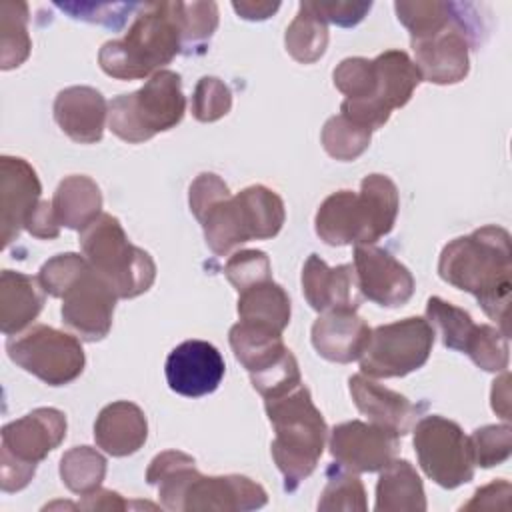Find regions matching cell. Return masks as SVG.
<instances>
[{"label": "cell", "instance_id": "6da1fadb", "mask_svg": "<svg viewBox=\"0 0 512 512\" xmlns=\"http://www.w3.org/2000/svg\"><path fill=\"white\" fill-rule=\"evenodd\" d=\"M438 274L454 288L470 292L484 314L510 338L512 244L508 230L488 224L454 238L440 252Z\"/></svg>", "mask_w": 512, "mask_h": 512}, {"label": "cell", "instance_id": "7a4b0ae2", "mask_svg": "<svg viewBox=\"0 0 512 512\" xmlns=\"http://www.w3.org/2000/svg\"><path fill=\"white\" fill-rule=\"evenodd\" d=\"M398 208L396 184L384 174H368L360 182V192L330 194L314 216V228L330 246L374 244L394 228Z\"/></svg>", "mask_w": 512, "mask_h": 512}, {"label": "cell", "instance_id": "3957f363", "mask_svg": "<svg viewBox=\"0 0 512 512\" xmlns=\"http://www.w3.org/2000/svg\"><path fill=\"white\" fill-rule=\"evenodd\" d=\"M264 408L276 432L270 446L272 458L284 476V490L294 492L316 470L328 438V426L304 384L264 400Z\"/></svg>", "mask_w": 512, "mask_h": 512}, {"label": "cell", "instance_id": "277c9868", "mask_svg": "<svg viewBox=\"0 0 512 512\" xmlns=\"http://www.w3.org/2000/svg\"><path fill=\"white\" fill-rule=\"evenodd\" d=\"M182 52V34L172 2L140 4L128 32L108 40L98 52L104 74L116 80H138L156 74Z\"/></svg>", "mask_w": 512, "mask_h": 512}, {"label": "cell", "instance_id": "5b68a950", "mask_svg": "<svg viewBox=\"0 0 512 512\" xmlns=\"http://www.w3.org/2000/svg\"><path fill=\"white\" fill-rule=\"evenodd\" d=\"M80 250L118 298H136L156 280L152 256L128 240L120 220L112 214L102 212L80 232Z\"/></svg>", "mask_w": 512, "mask_h": 512}, {"label": "cell", "instance_id": "8992f818", "mask_svg": "<svg viewBox=\"0 0 512 512\" xmlns=\"http://www.w3.org/2000/svg\"><path fill=\"white\" fill-rule=\"evenodd\" d=\"M186 112L182 78L174 70H158L142 88L108 102V128L120 140L140 144L180 124Z\"/></svg>", "mask_w": 512, "mask_h": 512}, {"label": "cell", "instance_id": "52a82bcc", "mask_svg": "<svg viewBox=\"0 0 512 512\" xmlns=\"http://www.w3.org/2000/svg\"><path fill=\"white\" fill-rule=\"evenodd\" d=\"M10 360L48 386L74 382L86 364L80 340L46 324H36L6 340Z\"/></svg>", "mask_w": 512, "mask_h": 512}, {"label": "cell", "instance_id": "ba28073f", "mask_svg": "<svg viewBox=\"0 0 512 512\" xmlns=\"http://www.w3.org/2000/svg\"><path fill=\"white\" fill-rule=\"evenodd\" d=\"M434 336L428 320L420 316L376 326L360 356V372L370 378H402L426 364Z\"/></svg>", "mask_w": 512, "mask_h": 512}, {"label": "cell", "instance_id": "9c48e42d", "mask_svg": "<svg viewBox=\"0 0 512 512\" xmlns=\"http://www.w3.org/2000/svg\"><path fill=\"white\" fill-rule=\"evenodd\" d=\"M414 450L424 474L442 488H458L474 478L470 436L444 416H424L414 424Z\"/></svg>", "mask_w": 512, "mask_h": 512}, {"label": "cell", "instance_id": "30bf717a", "mask_svg": "<svg viewBox=\"0 0 512 512\" xmlns=\"http://www.w3.org/2000/svg\"><path fill=\"white\" fill-rule=\"evenodd\" d=\"M378 74V90L374 102L346 100L340 104V114L368 130L382 128L394 108H402L412 98L416 86L422 82L420 72L404 50H386L374 58Z\"/></svg>", "mask_w": 512, "mask_h": 512}, {"label": "cell", "instance_id": "8fae6325", "mask_svg": "<svg viewBox=\"0 0 512 512\" xmlns=\"http://www.w3.org/2000/svg\"><path fill=\"white\" fill-rule=\"evenodd\" d=\"M464 6L458 4L456 16L442 30L410 40L414 50V64L420 78L432 84H456L468 76L470 46L474 32L462 14Z\"/></svg>", "mask_w": 512, "mask_h": 512}, {"label": "cell", "instance_id": "7c38bea8", "mask_svg": "<svg viewBox=\"0 0 512 512\" xmlns=\"http://www.w3.org/2000/svg\"><path fill=\"white\" fill-rule=\"evenodd\" d=\"M328 448L336 464L354 474L380 472L396 456L400 436L372 422L350 420L332 428Z\"/></svg>", "mask_w": 512, "mask_h": 512}, {"label": "cell", "instance_id": "4fadbf2b", "mask_svg": "<svg viewBox=\"0 0 512 512\" xmlns=\"http://www.w3.org/2000/svg\"><path fill=\"white\" fill-rule=\"evenodd\" d=\"M118 296L88 268L62 296V322L82 340L98 342L108 336Z\"/></svg>", "mask_w": 512, "mask_h": 512}, {"label": "cell", "instance_id": "5bb4252c", "mask_svg": "<svg viewBox=\"0 0 512 512\" xmlns=\"http://www.w3.org/2000/svg\"><path fill=\"white\" fill-rule=\"evenodd\" d=\"M352 266L360 294L378 306L398 308L414 294L412 272L384 248L374 244L354 246Z\"/></svg>", "mask_w": 512, "mask_h": 512}, {"label": "cell", "instance_id": "9a60e30c", "mask_svg": "<svg viewBox=\"0 0 512 512\" xmlns=\"http://www.w3.org/2000/svg\"><path fill=\"white\" fill-rule=\"evenodd\" d=\"M224 358L216 346L206 340H186L166 358L168 386L188 398L212 394L224 378Z\"/></svg>", "mask_w": 512, "mask_h": 512}, {"label": "cell", "instance_id": "2e32d148", "mask_svg": "<svg viewBox=\"0 0 512 512\" xmlns=\"http://www.w3.org/2000/svg\"><path fill=\"white\" fill-rule=\"evenodd\" d=\"M66 416L56 408H36L2 426L0 452L24 462H42L66 438Z\"/></svg>", "mask_w": 512, "mask_h": 512}, {"label": "cell", "instance_id": "e0dca14e", "mask_svg": "<svg viewBox=\"0 0 512 512\" xmlns=\"http://www.w3.org/2000/svg\"><path fill=\"white\" fill-rule=\"evenodd\" d=\"M42 184L36 170L18 156L0 158V240L2 248L20 236L26 218L40 202Z\"/></svg>", "mask_w": 512, "mask_h": 512}, {"label": "cell", "instance_id": "ac0fdd59", "mask_svg": "<svg viewBox=\"0 0 512 512\" xmlns=\"http://www.w3.org/2000/svg\"><path fill=\"white\" fill-rule=\"evenodd\" d=\"M268 502L266 490L248 476H194L184 492L182 510L186 512H244L258 510Z\"/></svg>", "mask_w": 512, "mask_h": 512}, {"label": "cell", "instance_id": "d6986e66", "mask_svg": "<svg viewBox=\"0 0 512 512\" xmlns=\"http://www.w3.org/2000/svg\"><path fill=\"white\" fill-rule=\"evenodd\" d=\"M302 292L316 312L358 310L362 294L352 264L330 268L318 254H310L302 268Z\"/></svg>", "mask_w": 512, "mask_h": 512}, {"label": "cell", "instance_id": "ffe728a7", "mask_svg": "<svg viewBox=\"0 0 512 512\" xmlns=\"http://www.w3.org/2000/svg\"><path fill=\"white\" fill-rule=\"evenodd\" d=\"M350 396L360 410L368 418V422L378 424L400 438L406 436L414 424L418 422L420 410L424 406L410 402L400 392H394L378 382H374L366 374H354L348 380Z\"/></svg>", "mask_w": 512, "mask_h": 512}, {"label": "cell", "instance_id": "44dd1931", "mask_svg": "<svg viewBox=\"0 0 512 512\" xmlns=\"http://www.w3.org/2000/svg\"><path fill=\"white\" fill-rule=\"evenodd\" d=\"M54 120L62 132L78 144L102 140L108 120V102L92 86H68L54 100Z\"/></svg>", "mask_w": 512, "mask_h": 512}, {"label": "cell", "instance_id": "7402d4cb", "mask_svg": "<svg viewBox=\"0 0 512 512\" xmlns=\"http://www.w3.org/2000/svg\"><path fill=\"white\" fill-rule=\"evenodd\" d=\"M370 326L356 310L322 312L312 324V346L328 362L350 364L360 360L370 340Z\"/></svg>", "mask_w": 512, "mask_h": 512}, {"label": "cell", "instance_id": "603a6c76", "mask_svg": "<svg viewBox=\"0 0 512 512\" xmlns=\"http://www.w3.org/2000/svg\"><path fill=\"white\" fill-rule=\"evenodd\" d=\"M148 438V422L140 406L128 400L106 404L94 422L96 446L122 458L138 452Z\"/></svg>", "mask_w": 512, "mask_h": 512}, {"label": "cell", "instance_id": "cb8c5ba5", "mask_svg": "<svg viewBox=\"0 0 512 512\" xmlns=\"http://www.w3.org/2000/svg\"><path fill=\"white\" fill-rule=\"evenodd\" d=\"M44 290L38 278L24 272L0 274V330L6 336L24 332L44 308Z\"/></svg>", "mask_w": 512, "mask_h": 512}, {"label": "cell", "instance_id": "d4e9b609", "mask_svg": "<svg viewBox=\"0 0 512 512\" xmlns=\"http://www.w3.org/2000/svg\"><path fill=\"white\" fill-rule=\"evenodd\" d=\"M378 512H424L426 494L414 466L404 458H392L382 470L376 484Z\"/></svg>", "mask_w": 512, "mask_h": 512}, {"label": "cell", "instance_id": "484cf974", "mask_svg": "<svg viewBox=\"0 0 512 512\" xmlns=\"http://www.w3.org/2000/svg\"><path fill=\"white\" fill-rule=\"evenodd\" d=\"M52 208L60 226L82 232L102 214V192L90 176H66L52 198Z\"/></svg>", "mask_w": 512, "mask_h": 512}, {"label": "cell", "instance_id": "4316f807", "mask_svg": "<svg viewBox=\"0 0 512 512\" xmlns=\"http://www.w3.org/2000/svg\"><path fill=\"white\" fill-rule=\"evenodd\" d=\"M228 340L236 360L248 374H258L270 368L288 352L282 332L252 322H236L228 332Z\"/></svg>", "mask_w": 512, "mask_h": 512}, {"label": "cell", "instance_id": "83f0119b", "mask_svg": "<svg viewBox=\"0 0 512 512\" xmlns=\"http://www.w3.org/2000/svg\"><path fill=\"white\" fill-rule=\"evenodd\" d=\"M198 474L196 460L180 450H166L152 458L146 482L158 488V498L166 510H182L184 492Z\"/></svg>", "mask_w": 512, "mask_h": 512}, {"label": "cell", "instance_id": "f1b7e54d", "mask_svg": "<svg viewBox=\"0 0 512 512\" xmlns=\"http://www.w3.org/2000/svg\"><path fill=\"white\" fill-rule=\"evenodd\" d=\"M236 310L242 322L268 326L276 332H284L290 322V298L274 280L260 282L240 292Z\"/></svg>", "mask_w": 512, "mask_h": 512}, {"label": "cell", "instance_id": "f546056e", "mask_svg": "<svg viewBox=\"0 0 512 512\" xmlns=\"http://www.w3.org/2000/svg\"><path fill=\"white\" fill-rule=\"evenodd\" d=\"M286 52L300 64H314L320 60L328 46V24L308 6L300 2L298 14L284 34Z\"/></svg>", "mask_w": 512, "mask_h": 512}, {"label": "cell", "instance_id": "4dcf8cb0", "mask_svg": "<svg viewBox=\"0 0 512 512\" xmlns=\"http://www.w3.org/2000/svg\"><path fill=\"white\" fill-rule=\"evenodd\" d=\"M28 4L6 0L0 6V68L12 70L26 62L32 50L28 34Z\"/></svg>", "mask_w": 512, "mask_h": 512}, {"label": "cell", "instance_id": "1f68e13d", "mask_svg": "<svg viewBox=\"0 0 512 512\" xmlns=\"http://www.w3.org/2000/svg\"><path fill=\"white\" fill-rule=\"evenodd\" d=\"M238 198L250 220L254 240L274 238L282 230L286 220V210H284L282 198L274 190L262 184H254L240 190Z\"/></svg>", "mask_w": 512, "mask_h": 512}, {"label": "cell", "instance_id": "d6a6232c", "mask_svg": "<svg viewBox=\"0 0 512 512\" xmlns=\"http://www.w3.org/2000/svg\"><path fill=\"white\" fill-rule=\"evenodd\" d=\"M106 476V458L90 446H74L60 458V478L74 494H90Z\"/></svg>", "mask_w": 512, "mask_h": 512}, {"label": "cell", "instance_id": "836d02e7", "mask_svg": "<svg viewBox=\"0 0 512 512\" xmlns=\"http://www.w3.org/2000/svg\"><path fill=\"white\" fill-rule=\"evenodd\" d=\"M174 16L182 34V52H202L218 28L216 2H172Z\"/></svg>", "mask_w": 512, "mask_h": 512}, {"label": "cell", "instance_id": "e575fe53", "mask_svg": "<svg viewBox=\"0 0 512 512\" xmlns=\"http://www.w3.org/2000/svg\"><path fill=\"white\" fill-rule=\"evenodd\" d=\"M320 140L328 156L340 162H352L370 146L372 130L348 120L342 114H336L326 120Z\"/></svg>", "mask_w": 512, "mask_h": 512}, {"label": "cell", "instance_id": "d590c367", "mask_svg": "<svg viewBox=\"0 0 512 512\" xmlns=\"http://www.w3.org/2000/svg\"><path fill=\"white\" fill-rule=\"evenodd\" d=\"M426 320L432 326V330L438 332V336L442 338V344L456 352H464L466 342L476 326L472 316L466 310H462L438 296L428 298Z\"/></svg>", "mask_w": 512, "mask_h": 512}, {"label": "cell", "instance_id": "8d00e7d4", "mask_svg": "<svg viewBox=\"0 0 512 512\" xmlns=\"http://www.w3.org/2000/svg\"><path fill=\"white\" fill-rule=\"evenodd\" d=\"M398 20L408 28L410 40L430 36L442 30L456 16L458 4L438 2V0H416V2H396L394 4Z\"/></svg>", "mask_w": 512, "mask_h": 512}, {"label": "cell", "instance_id": "74e56055", "mask_svg": "<svg viewBox=\"0 0 512 512\" xmlns=\"http://www.w3.org/2000/svg\"><path fill=\"white\" fill-rule=\"evenodd\" d=\"M318 510H322V512H330V510L366 512L368 502H366V490H364L362 480L354 472H350L338 464L330 466L326 488L322 490L320 500H318Z\"/></svg>", "mask_w": 512, "mask_h": 512}, {"label": "cell", "instance_id": "f35d334b", "mask_svg": "<svg viewBox=\"0 0 512 512\" xmlns=\"http://www.w3.org/2000/svg\"><path fill=\"white\" fill-rule=\"evenodd\" d=\"M464 354H468L470 360L486 372H504L510 362L508 336H504L496 326L476 324L466 342Z\"/></svg>", "mask_w": 512, "mask_h": 512}, {"label": "cell", "instance_id": "ab89813d", "mask_svg": "<svg viewBox=\"0 0 512 512\" xmlns=\"http://www.w3.org/2000/svg\"><path fill=\"white\" fill-rule=\"evenodd\" d=\"M334 86L346 96V100L374 102L378 90V74L374 60L354 56L344 58L332 72Z\"/></svg>", "mask_w": 512, "mask_h": 512}, {"label": "cell", "instance_id": "60d3db41", "mask_svg": "<svg viewBox=\"0 0 512 512\" xmlns=\"http://www.w3.org/2000/svg\"><path fill=\"white\" fill-rule=\"evenodd\" d=\"M90 268L84 256L76 252L56 254L46 260L38 272V282L48 296L62 298L66 290Z\"/></svg>", "mask_w": 512, "mask_h": 512}, {"label": "cell", "instance_id": "b9f144b4", "mask_svg": "<svg viewBox=\"0 0 512 512\" xmlns=\"http://www.w3.org/2000/svg\"><path fill=\"white\" fill-rule=\"evenodd\" d=\"M474 464L492 468L510 458L512 452V428L508 424H488L476 428L470 436Z\"/></svg>", "mask_w": 512, "mask_h": 512}, {"label": "cell", "instance_id": "7bdbcfd3", "mask_svg": "<svg viewBox=\"0 0 512 512\" xmlns=\"http://www.w3.org/2000/svg\"><path fill=\"white\" fill-rule=\"evenodd\" d=\"M192 116L198 122H216L232 108L230 88L216 76H202L192 94Z\"/></svg>", "mask_w": 512, "mask_h": 512}, {"label": "cell", "instance_id": "ee69618b", "mask_svg": "<svg viewBox=\"0 0 512 512\" xmlns=\"http://www.w3.org/2000/svg\"><path fill=\"white\" fill-rule=\"evenodd\" d=\"M224 274L240 294L250 286L272 280L270 258L262 250H238L228 258Z\"/></svg>", "mask_w": 512, "mask_h": 512}, {"label": "cell", "instance_id": "f6af8a7d", "mask_svg": "<svg viewBox=\"0 0 512 512\" xmlns=\"http://www.w3.org/2000/svg\"><path fill=\"white\" fill-rule=\"evenodd\" d=\"M250 382L254 386V390L264 398H276L282 396L290 390H294L296 386L302 384V376H300V366L296 356L288 350L276 364H272L270 368L258 372V374H250Z\"/></svg>", "mask_w": 512, "mask_h": 512}, {"label": "cell", "instance_id": "bcb514c9", "mask_svg": "<svg viewBox=\"0 0 512 512\" xmlns=\"http://www.w3.org/2000/svg\"><path fill=\"white\" fill-rule=\"evenodd\" d=\"M56 6L76 20L108 28H120L126 22V16L140 8L136 2H56Z\"/></svg>", "mask_w": 512, "mask_h": 512}, {"label": "cell", "instance_id": "7dc6e473", "mask_svg": "<svg viewBox=\"0 0 512 512\" xmlns=\"http://www.w3.org/2000/svg\"><path fill=\"white\" fill-rule=\"evenodd\" d=\"M308 6L326 22L336 24L342 28L356 26L364 20V16L370 12L372 2H350V0H308Z\"/></svg>", "mask_w": 512, "mask_h": 512}, {"label": "cell", "instance_id": "c3c4849f", "mask_svg": "<svg viewBox=\"0 0 512 512\" xmlns=\"http://www.w3.org/2000/svg\"><path fill=\"white\" fill-rule=\"evenodd\" d=\"M230 194L226 182L212 172H202L196 176V180L190 184V192H188V204H190V212L194 214V218L198 220L204 210L216 202L218 198Z\"/></svg>", "mask_w": 512, "mask_h": 512}, {"label": "cell", "instance_id": "681fc988", "mask_svg": "<svg viewBox=\"0 0 512 512\" xmlns=\"http://www.w3.org/2000/svg\"><path fill=\"white\" fill-rule=\"evenodd\" d=\"M512 488L508 480H494L484 488H478L470 502L462 506V510H508V496Z\"/></svg>", "mask_w": 512, "mask_h": 512}, {"label": "cell", "instance_id": "f907efd6", "mask_svg": "<svg viewBox=\"0 0 512 512\" xmlns=\"http://www.w3.org/2000/svg\"><path fill=\"white\" fill-rule=\"evenodd\" d=\"M36 472L34 464H24L0 452V486L4 492H18L26 488Z\"/></svg>", "mask_w": 512, "mask_h": 512}, {"label": "cell", "instance_id": "816d5d0a", "mask_svg": "<svg viewBox=\"0 0 512 512\" xmlns=\"http://www.w3.org/2000/svg\"><path fill=\"white\" fill-rule=\"evenodd\" d=\"M24 228H26L34 238H40V240L58 238V234H60V224H58V220H56L52 202L40 200L38 206H36V208L30 212V216L26 218Z\"/></svg>", "mask_w": 512, "mask_h": 512}, {"label": "cell", "instance_id": "f5cc1de1", "mask_svg": "<svg viewBox=\"0 0 512 512\" xmlns=\"http://www.w3.org/2000/svg\"><path fill=\"white\" fill-rule=\"evenodd\" d=\"M74 508H80V510H126L128 502L118 492L98 488L90 494H84V498L78 504H74Z\"/></svg>", "mask_w": 512, "mask_h": 512}, {"label": "cell", "instance_id": "db71d44e", "mask_svg": "<svg viewBox=\"0 0 512 512\" xmlns=\"http://www.w3.org/2000/svg\"><path fill=\"white\" fill-rule=\"evenodd\" d=\"M232 8L244 20H266L280 8V2H268V0H240L238 2V0H234Z\"/></svg>", "mask_w": 512, "mask_h": 512}, {"label": "cell", "instance_id": "11a10c76", "mask_svg": "<svg viewBox=\"0 0 512 512\" xmlns=\"http://www.w3.org/2000/svg\"><path fill=\"white\" fill-rule=\"evenodd\" d=\"M508 382H510V374L504 370V374L494 380V386H492V410L502 416L504 420H510V388H508Z\"/></svg>", "mask_w": 512, "mask_h": 512}]
</instances>
